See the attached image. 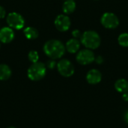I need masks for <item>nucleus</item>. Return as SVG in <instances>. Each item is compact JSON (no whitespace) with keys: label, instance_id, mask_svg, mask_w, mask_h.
Listing matches in <instances>:
<instances>
[{"label":"nucleus","instance_id":"nucleus-1","mask_svg":"<svg viewBox=\"0 0 128 128\" xmlns=\"http://www.w3.org/2000/svg\"><path fill=\"white\" fill-rule=\"evenodd\" d=\"M44 52L51 59L61 58L65 53L66 49L63 43L58 40H47L43 47Z\"/></svg>","mask_w":128,"mask_h":128},{"label":"nucleus","instance_id":"nucleus-2","mask_svg":"<svg viewBox=\"0 0 128 128\" xmlns=\"http://www.w3.org/2000/svg\"><path fill=\"white\" fill-rule=\"evenodd\" d=\"M80 42L86 48L93 50L98 49L100 46L101 44V39L97 32L93 30H88L82 34Z\"/></svg>","mask_w":128,"mask_h":128},{"label":"nucleus","instance_id":"nucleus-3","mask_svg":"<svg viewBox=\"0 0 128 128\" xmlns=\"http://www.w3.org/2000/svg\"><path fill=\"white\" fill-rule=\"evenodd\" d=\"M46 73V66L42 62L32 63L27 70L28 77L32 81H38L42 80Z\"/></svg>","mask_w":128,"mask_h":128},{"label":"nucleus","instance_id":"nucleus-4","mask_svg":"<svg viewBox=\"0 0 128 128\" xmlns=\"http://www.w3.org/2000/svg\"><path fill=\"white\" fill-rule=\"evenodd\" d=\"M6 21L9 27L16 30L22 29L25 25V20L23 16L16 12H11L8 14Z\"/></svg>","mask_w":128,"mask_h":128},{"label":"nucleus","instance_id":"nucleus-5","mask_svg":"<svg viewBox=\"0 0 128 128\" xmlns=\"http://www.w3.org/2000/svg\"><path fill=\"white\" fill-rule=\"evenodd\" d=\"M76 60L79 64L82 65H87L94 62L95 56L92 50L86 48L83 50H80L76 53Z\"/></svg>","mask_w":128,"mask_h":128},{"label":"nucleus","instance_id":"nucleus-6","mask_svg":"<svg viewBox=\"0 0 128 128\" xmlns=\"http://www.w3.org/2000/svg\"><path fill=\"white\" fill-rule=\"evenodd\" d=\"M100 22L104 28L108 29H114L118 26L119 20L115 14L106 12L102 15L100 18Z\"/></svg>","mask_w":128,"mask_h":128},{"label":"nucleus","instance_id":"nucleus-7","mask_svg":"<svg viewBox=\"0 0 128 128\" xmlns=\"http://www.w3.org/2000/svg\"><path fill=\"white\" fill-rule=\"evenodd\" d=\"M57 69L58 73L64 77H70L74 75L75 69L74 64L68 59H61L57 63Z\"/></svg>","mask_w":128,"mask_h":128},{"label":"nucleus","instance_id":"nucleus-8","mask_svg":"<svg viewBox=\"0 0 128 128\" xmlns=\"http://www.w3.org/2000/svg\"><path fill=\"white\" fill-rule=\"evenodd\" d=\"M54 24L59 32H67L70 28L71 22L69 16L66 14H59L56 17Z\"/></svg>","mask_w":128,"mask_h":128},{"label":"nucleus","instance_id":"nucleus-9","mask_svg":"<svg viewBox=\"0 0 128 128\" xmlns=\"http://www.w3.org/2000/svg\"><path fill=\"white\" fill-rule=\"evenodd\" d=\"M15 34L10 27H4L0 29V42L3 44H9L14 38Z\"/></svg>","mask_w":128,"mask_h":128},{"label":"nucleus","instance_id":"nucleus-10","mask_svg":"<svg viewBox=\"0 0 128 128\" xmlns=\"http://www.w3.org/2000/svg\"><path fill=\"white\" fill-rule=\"evenodd\" d=\"M102 80V74L97 69L90 70L86 74V80L91 85L98 84Z\"/></svg>","mask_w":128,"mask_h":128},{"label":"nucleus","instance_id":"nucleus-11","mask_svg":"<svg viewBox=\"0 0 128 128\" xmlns=\"http://www.w3.org/2000/svg\"><path fill=\"white\" fill-rule=\"evenodd\" d=\"M80 45H81V42L78 39L73 38L67 41L65 44V49L69 53L74 54V53H77L80 51Z\"/></svg>","mask_w":128,"mask_h":128},{"label":"nucleus","instance_id":"nucleus-12","mask_svg":"<svg viewBox=\"0 0 128 128\" xmlns=\"http://www.w3.org/2000/svg\"><path fill=\"white\" fill-rule=\"evenodd\" d=\"M76 2L74 0H66L63 3L62 5V10L64 13V14H70L74 13L76 10Z\"/></svg>","mask_w":128,"mask_h":128},{"label":"nucleus","instance_id":"nucleus-13","mask_svg":"<svg viewBox=\"0 0 128 128\" xmlns=\"http://www.w3.org/2000/svg\"><path fill=\"white\" fill-rule=\"evenodd\" d=\"M115 88L119 93H125L128 92V81L125 79H119L115 82Z\"/></svg>","mask_w":128,"mask_h":128},{"label":"nucleus","instance_id":"nucleus-14","mask_svg":"<svg viewBox=\"0 0 128 128\" xmlns=\"http://www.w3.org/2000/svg\"><path fill=\"white\" fill-rule=\"evenodd\" d=\"M11 70L10 67L4 64H0V80H7L11 76Z\"/></svg>","mask_w":128,"mask_h":128},{"label":"nucleus","instance_id":"nucleus-15","mask_svg":"<svg viewBox=\"0 0 128 128\" xmlns=\"http://www.w3.org/2000/svg\"><path fill=\"white\" fill-rule=\"evenodd\" d=\"M23 34L28 40H34L38 38L39 32L34 27H27L23 30Z\"/></svg>","mask_w":128,"mask_h":128},{"label":"nucleus","instance_id":"nucleus-16","mask_svg":"<svg viewBox=\"0 0 128 128\" xmlns=\"http://www.w3.org/2000/svg\"><path fill=\"white\" fill-rule=\"evenodd\" d=\"M118 42L120 46L123 47H128V33H122L118 38Z\"/></svg>","mask_w":128,"mask_h":128},{"label":"nucleus","instance_id":"nucleus-17","mask_svg":"<svg viewBox=\"0 0 128 128\" xmlns=\"http://www.w3.org/2000/svg\"><path fill=\"white\" fill-rule=\"evenodd\" d=\"M28 58L29 59V61L32 63H36L38 62L39 59V55L38 52L35 50H32L28 52Z\"/></svg>","mask_w":128,"mask_h":128},{"label":"nucleus","instance_id":"nucleus-18","mask_svg":"<svg viewBox=\"0 0 128 128\" xmlns=\"http://www.w3.org/2000/svg\"><path fill=\"white\" fill-rule=\"evenodd\" d=\"M56 65H57V64H56V62H55V60L54 59H50V60H49L47 62H46V68H49V69H54L56 67Z\"/></svg>","mask_w":128,"mask_h":128},{"label":"nucleus","instance_id":"nucleus-19","mask_svg":"<svg viewBox=\"0 0 128 128\" xmlns=\"http://www.w3.org/2000/svg\"><path fill=\"white\" fill-rule=\"evenodd\" d=\"M71 34H72V36L74 37V38H76V39L80 38L81 36H82V33H81V32L79 29H74V30H73L72 32H71Z\"/></svg>","mask_w":128,"mask_h":128},{"label":"nucleus","instance_id":"nucleus-20","mask_svg":"<svg viewBox=\"0 0 128 128\" xmlns=\"http://www.w3.org/2000/svg\"><path fill=\"white\" fill-rule=\"evenodd\" d=\"M94 62H95L97 64H103V63H104V58H103L101 56H98V57H96V58H95Z\"/></svg>","mask_w":128,"mask_h":128},{"label":"nucleus","instance_id":"nucleus-21","mask_svg":"<svg viewBox=\"0 0 128 128\" xmlns=\"http://www.w3.org/2000/svg\"><path fill=\"white\" fill-rule=\"evenodd\" d=\"M5 15H6V10H5L4 8H3L2 6L0 5V19L4 18Z\"/></svg>","mask_w":128,"mask_h":128},{"label":"nucleus","instance_id":"nucleus-22","mask_svg":"<svg viewBox=\"0 0 128 128\" xmlns=\"http://www.w3.org/2000/svg\"><path fill=\"white\" fill-rule=\"evenodd\" d=\"M122 98L124 99V100L125 101H128V92H125L122 94Z\"/></svg>","mask_w":128,"mask_h":128},{"label":"nucleus","instance_id":"nucleus-23","mask_svg":"<svg viewBox=\"0 0 128 128\" xmlns=\"http://www.w3.org/2000/svg\"><path fill=\"white\" fill-rule=\"evenodd\" d=\"M124 121H125V122L128 124V110L125 112V113H124Z\"/></svg>","mask_w":128,"mask_h":128},{"label":"nucleus","instance_id":"nucleus-24","mask_svg":"<svg viewBox=\"0 0 128 128\" xmlns=\"http://www.w3.org/2000/svg\"><path fill=\"white\" fill-rule=\"evenodd\" d=\"M14 128V127H9V128Z\"/></svg>","mask_w":128,"mask_h":128},{"label":"nucleus","instance_id":"nucleus-25","mask_svg":"<svg viewBox=\"0 0 128 128\" xmlns=\"http://www.w3.org/2000/svg\"><path fill=\"white\" fill-rule=\"evenodd\" d=\"M0 48H1V44H0Z\"/></svg>","mask_w":128,"mask_h":128},{"label":"nucleus","instance_id":"nucleus-26","mask_svg":"<svg viewBox=\"0 0 128 128\" xmlns=\"http://www.w3.org/2000/svg\"><path fill=\"white\" fill-rule=\"evenodd\" d=\"M65 1H66V0H65Z\"/></svg>","mask_w":128,"mask_h":128}]
</instances>
